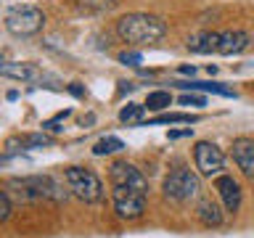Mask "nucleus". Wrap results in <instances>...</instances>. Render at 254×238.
Returning <instances> with one entry per match:
<instances>
[{
    "label": "nucleus",
    "instance_id": "f257e3e1",
    "mask_svg": "<svg viewBox=\"0 0 254 238\" xmlns=\"http://www.w3.org/2000/svg\"><path fill=\"white\" fill-rule=\"evenodd\" d=\"M167 24L151 13H127L117 21V35L130 45H151L162 40Z\"/></svg>",
    "mask_w": 254,
    "mask_h": 238
},
{
    "label": "nucleus",
    "instance_id": "f03ea898",
    "mask_svg": "<svg viewBox=\"0 0 254 238\" xmlns=\"http://www.w3.org/2000/svg\"><path fill=\"white\" fill-rule=\"evenodd\" d=\"M64 180H66L69 190L77 198H82L87 204H95L103 198V182L93 170H85V167H69L64 172Z\"/></svg>",
    "mask_w": 254,
    "mask_h": 238
},
{
    "label": "nucleus",
    "instance_id": "7ed1b4c3",
    "mask_svg": "<svg viewBox=\"0 0 254 238\" xmlns=\"http://www.w3.org/2000/svg\"><path fill=\"white\" fill-rule=\"evenodd\" d=\"M43 24H45V16L40 8L35 5H13V8H8V13H5V27L11 35L16 37H29V35H37L40 29H43Z\"/></svg>",
    "mask_w": 254,
    "mask_h": 238
},
{
    "label": "nucleus",
    "instance_id": "20e7f679",
    "mask_svg": "<svg viewBox=\"0 0 254 238\" xmlns=\"http://www.w3.org/2000/svg\"><path fill=\"white\" fill-rule=\"evenodd\" d=\"M162 190H164V198H170L175 204H186V201L198 196L201 182H198V175H193L190 170H186V167H180V170H175L172 175H167Z\"/></svg>",
    "mask_w": 254,
    "mask_h": 238
},
{
    "label": "nucleus",
    "instance_id": "39448f33",
    "mask_svg": "<svg viewBox=\"0 0 254 238\" xmlns=\"http://www.w3.org/2000/svg\"><path fill=\"white\" fill-rule=\"evenodd\" d=\"M11 188H16V196L21 201H43V198H66V193H59V185L51 178H24V180H11Z\"/></svg>",
    "mask_w": 254,
    "mask_h": 238
},
{
    "label": "nucleus",
    "instance_id": "423d86ee",
    "mask_svg": "<svg viewBox=\"0 0 254 238\" xmlns=\"http://www.w3.org/2000/svg\"><path fill=\"white\" fill-rule=\"evenodd\" d=\"M111 201H114V209L122 220H140L143 212H146V193L135 190V188L114 185Z\"/></svg>",
    "mask_w": 254,
    "mask_h": 238
},
{
    "label": "nucleus",
    "instance_id": "0eeeda50",
    "mask_svg": "<svg viewBox=\"0 0 254 238\" xmlns=\"http://www.w3.org/2000/svg\"><path fill=\"white\" fill-rule=\"evenodd\" d=\"M193 162H196V170L198 175L204 178H212V175H220L222 167H225V154L214 146L209 140H198L196 148H193Z\"/></svg>",
    "mask_w": 254,
    "mask_h": 238
},
{
    "label": "nucleus",
    "instance_id": "6e6552de",
    "mask_svg": "<svg viewBox=\"0 0 254 238\" xmlns=\"http://www.w3.org/2000/svg\"><path fill=\"white\" fill-rule=\"evenodd\" d=\"M109 178H111L114 185H125V188H135V190L148 193V180L143 178L140 170H135V167L127 164V162H114V164H111Z\"/></svg>",
    "mask_w": 254,
    "mask_h": 238
},
{
    "label": "nucleus",
    "instance_id": "1a4fd4ad",
    "mask_svg": "<svg viewBox=\"0 0 254 238\" xmlns=\"http://www.w3.org/2000/svg\"><path fill=\"white\" fill-rule=\"evenodd\" d=\"M0 77H11L19 82H40L43 71L27 61H0Z\"/></svg>",
    "mask_w": 254,
    "mask_h": 238
},
{
    "label": "nucleus",
    "instance_id": "9d476101",
    "mask_svg": "<svg viewBox=\"0 0 254 238\" xmlns=\"http://www.w3.org/2000/svg\"><path fill=\"white\" fill-rule=\"evenodd\" d=\"M214 190L220 193L228 212H238V206H241V185H238L230 175H220V178L214 180Z\"/></svg>",
    "mask_w": 254,
    "mask_h": 238
},
{
    "label": "nucleus",
    "instance_id": "9b49d317",
    "mask_svg": "<svg viewBox=\"0 0 254 238\" xmlns=\"http://www.w3.org/2000/svg\"><path fill=\"white\" fill-rule=\"evenodd\" d=\"M233 162L238 164L246 178H254V138H236L233 140Z\"/></svg>",
    "mask_w": 254,
    "mask_h": 238
},
{
    "label": "nucleus",
    "instance_id": "f8f14e48",
    "mask_svg": "<svg viewBox=\"0 0 254 238\" xmlns=\"http://www.w3.org/2000/svg\"><path fill=\"white\" fill-rule=\"evenodd\" d=\"M249 48V35L241 29H225L220 32V40H217V53L222 56H236Z\"/></svg>",
    "mask_w": 254,
    "mask_h": 238
},
{
    "label": "nucleus",
    "instance_id": "ddd939ff",
    "mask_svg": "<svg viewBox=\"0 0 254 238\" xmlns=\"http://www.w3.org/2000/svg\"><path fill=\"white\" fill-rule=\"evenodd\" d=\"M196 217L201 225L206 228H220L222 225V212H220V206L212 201V198H201L196 206Z\"/></svg>",
    "mask_w": 254,
    "mask_h": 238
},
{
    "label": "nucleus",
    "instance_id": "4468645a",
    "mask_svg": "<svg viewBox=\"0 0 254 238\" xmlns=\"http://www.w3.org/2000/svg\"><path fill=\"white\" fill-rule=\"evenodd\" d=\"M217 40H220V32H196V35L188 37V51L212 53V51H217Z\"/></svg>",
    "mask_w": 254,
    "mask_h": 238
},
{
    "label": "nucleus",
    "instance_id": "2eb2a0df",
    "mask_svg": "<svg viewBox=\"0 0 254 238\" xmlns=\"http://www.w3.org/2000/svg\"><path fill=\"white\" fill-rule=\"evenodd\" d=\"M178 85L180 90H204V93H217V95H228V98H236V93L225 87L222 82H196V79H188V82H172Z\"/></svg>",
    "mask_w": 254,
    "mask_h": 238
},
{
    "label": "nucleus",
    "instance_id": "dca6fc26",
    "mask_svg": "<svg viewBox=\"0 0 254 238\" xmlns=\"http://www.w3.org/2000/svg\"><path fill=\"white\" fill-rule=\"evenodd\" d=\"M51 138L48 135H24V138H8V143H5V148L8 151H19V146L21 148H40V146H51Z\"/></svg>",
    "mask_w": 254,
    "mask_h": 238
},
{
    "label": "nucleus",
    "instance_id": "f3484780",
    "mask_svg": "<svg viewBox=\"0 0 254 238\" xmlns=\"http://www.w3.org/2000/svg\"><path fill=\"white\" fill-rule=\"evenodd\" d=\"M125 148V143L114 138V135H109V138H101L98 143L93 146V154L95 156H106V154H117V151H122Z\"/></svg>",
    "mask_w": 254,
    "mask_h": 238
},
{
    "label": "nucleus",
    "instance_id": "a211bd4d",
    "mask_svg": "<svg viewBox=\"0 0 254 238\" xmlns=\"http://www.w3.org/2000/svg\"><path fill=\"white\" fill-rule=\"evenodd\" d=\"M143 111H146V106L127 103V106H122V111H119V122H125V124H140L143 122Z\"/></svg>",
    "mask_w": 254,
    "mask_h": 238
},
{
    "label": "nucleus",
    "instance_id": "6ab92c4d",
    "mask_svg": "<svg viewBox=\"0 0 254 238\" xmlns=\"http://www.w3.org/2000/svg\"><path fill=\"white\" fill-rule=\"evenodd\" d=\"M170 103H172V95L167 90H154V93H148V98H146V109L148 111H162V109H170Z\"/></svg>",
    "mask_w": 254,
    "mask_h": 238
},
{
    "label": "nucleus",
    "instance_id": "aec40b11",
    "mask_svg": "<svg viewBox=\"0 0 254 238\" xmlns=\"http://www.w3.org/2000/svg\"><path fill=\"white\" fill-rule=\"evenodd\" d=\"M175 122H196V117H190V114H159L154 119H148V122H140L143 127H148V124H175Z\"/></svg>",
    "mask_w": 254,
    "mask_h": 238
},
{
    "label": "nucleus",
    "instance_id": "412c9836",
    "mask_svg": "<svg viewBox=\"0 0 254 238\" xmlns=\"http://www.w3.org/2000/svg\"><path fill=\"white\" fill-rule=\"evenodd\" d=\"M77 3L90 8V11H111L117 5V0H77Z\"/></svg>",
    "mask_w": 254,
    "mask_h": 238
},
{
    "label": "nucleus",
    "instance_id": "4be33fe9",
    "mask_svg": "<svg viewBox=\"0 0 254 238\" xmlns=\"http://www.w3.org/2000/svg\"><path fill=\"white\" fill-rule=\"evenodd\" d=\"M8 217H11V198L0 190V222H5Z\"/></svg>",
    "mask_w": 254,
    "mask_h": 238
},
{
    "label": "nucleus",
    "instance_id": "5701e85b",
    "mask_svg": "<svg viewBox=\"0 0 254 238\" xmlns=\"http://www.w3.org/2000/svg\"><path fill=\"white\" fill-rule=\"evenodd\" d=\"M66 117H69V111H61V114H56L53 119H48V122H43V130H61L59 124H61Z\"/></svg>",
    "mask_w": 254,
    "mask_h": 238
},
{
    "label": "nucleus",
    "instance_id": "b1692460",
    "mask_svg": "<svg viewBox=\"0 0 254 238\" xmlns=\"http://www.w3.org/2000/svg\"><path fill=\"white\" fill-rule=\"evenodd\" d=\"M119 61H122V63H130V66H138V63L143 61V56L140 53H119Z\"/></svg>",
    "mask_w": 254,
    "mask_h": 238
},
{
    "label": "nucleus",
    "instance_id": "393cba45",
    "mask_svg": "<svg viewBox=\"0 0 254 238\" xmlns=\"http://www.w3.org/2000/svg\"><path fill=\"white\" fill-rule=\"evenodd\" d=\"M180 103H183V106H204L206 101L201 98V95H183Z\"/></svg>",
    "mask_w": 254,
    "mask_h": 238
},
{
    "label": "nucleus",
    "instance_id": "a878e982",
    "mask_svg": "<svg viewBox=\"0 0 254 238\" xmlns=\"http://www.w3.org/2000/svg\"><path fill=\"white\" fill-rule=\"evenodd\" d=\"M193 135V130L190 127H186V130H170V140H180V138H190Z\"/></svg>",
    "mask_w": 254,
    "mask_h": 238
},
{
    "label": "nucleus",
    "instance_id": "bb28decb",
    "mask_svg": "<svg viewBox=\"0 0 254 238\" xmlns=\"http://www.w3.org/2000/svg\"><path fill=\"white\" fill-rule=\"evenodd\" d=\"M69 93L77 95V98H82V95H85V90H82V85H79V82H71L69 85Z\"/></svg>",
    "mask_w": 254,
    "mask_h": 238
},
{
    "label": "nucleus",
    "instance_id": "cd10ccee",
    "mask_svg": "<svg viewBox=\"0 0 254 238\" xmlns=\"http://www.w3.org/2000/svg\"><path fill=\"white\" fill-rule=\"evenodd\" d=\"M180 74H190V77H193V74H196V66H188V63H183V66H180Z\"/></svg>",
    "mask_w": 254,
    "mask_h": 238
},
{
    "label": "nucleus",
    "instance_id": "c85d7f7f",
    "mask_svg": "<svg viewBox=\"0 0 254 238\" xmlns=\"http://www.w3.org/2000/svg\"><path fill=\"white\" fill-rule=\"evenodd\" d=\"M11 162V156H0V164H8Z\"/></svg>",
    "mask_w": 254,
    "mask_h": 238
}]
</instances>
